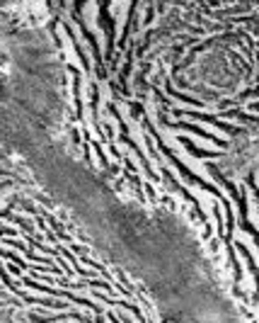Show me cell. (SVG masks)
Returning <instances> with one entry per match:
<instances>
[{
	"instance_id": "cell-1",
	"label": "cell",
	"mask_w": 259,
	"mask_h": 323,
	"mask_svg": "<svg viewBox=\"0 0 259 323\" xmlns=\"http://www.w3.org/2000/svg\"><path fill=\"white\" fill-rule=\"evenodd\" d=\"M8 185H10V182H3V185H0V189H3V187H8Z\"/></svg>"
}]
</instances>
